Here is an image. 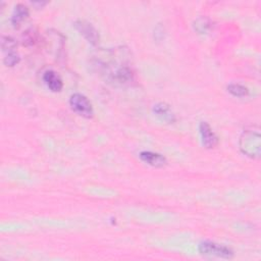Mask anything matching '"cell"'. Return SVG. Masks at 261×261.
Instances as JSON below:
<instances>
[{
	"label": "cell",
	"instance_id": "obj_1",
	"mask_svg": "<svg viewBox=\"0 0 261 261\" xmlns=\"http://www.w3.org/2000/svg\"><path fill=\"white\" fill-rule=\"evenodd\" d=\"M240 150L250 158H259L261 153V136L258 128L246 129L240 137Z\"/></svg>",
	"mask_w": 261,
	"mask_h": 261
},
{
	"label": "cell",
	"instance_id": "obj_2",
	"mask_svg": "<svg viewBox=\"0 0 261 261\" xmlns=\"http://www.w3.org/2000/svg\"><path fill=\"white\" fill-rule=\"evenodd\" d=\"M198 251L201 255L206 257H217L223 259H231L234 257V251L232 249L211 241L201 242L198 246Z\"/></svg>",
	"mask_w": 261,
	"mask_h": 261
},
{
	"label": "cell",
	"instance_id": "obj_3",
	"mask_svg": "<svg viewBox=\"0 0 261 261\" xmlns=\"http://www.w3.org/2000/svg\"><path fill=\"white\" fill-rule=\"evenodd\" d=\"M69 105L76 114H78L83 118L91 119L94 115V110L91 102L83 94H80V93L72 94L69 98Z\"/></svg>",
	"mask_w": 261,
	"mask_h": 261
},
{
	"label": "cell",
	"instance_id": "obj_4",
	"mask_svg": "<svg viewBox=\"0 0 261 261\" xmlns=\"http://www.w3.org/2000/svg\"><path fill=\"white\" fill-rule=\"evenodd\" d=\"M73 26L79 31V33L90 44H92L93 46L98 45L100 40L99 33L91 23L84 20H78L74 22Z\"/></svg>",
	"mask_w": 261,
	"mask_h": 261
},
{
	"label": "cell",
	"instance_id": "obj_5",
	"mask_svg": "<svg viewBox=\"0 0 261 261\" xmlns=\"http://www.w3.org/2000/svg\"><path fill=\"white\" fill-rule=\"evenodd\" d=\"M202 144L207 149H212L218 144V138L206 122H202L199 126Z\"/></svg>",
	"mask_w": 261,
	"mask_h": 261
},
{
	"label": "cell",
	"instance_id": "obj_6",
	"mask_svg": "<svg viewBox=\"0 0 261 261\" xmlns=\"http://www.w3.org/2000/svg\"><path fill=\"white\" fill-rule=\"evenodd\" d=\"M154 115L162 122L166 124H173L176 122V115L173 114L168 104L159 102L153 106Z\"/></svg>",
	"mask_w": 261,
	"mask_h": 261
},
{
	"label": "cell",
	"instance_id": "obj_7",
	"mask_svg": "<svg viewBox=\"0 0 261 261\" xmlns=\"http://www.w3.org/2000/svg\"><path fill=\"white\" fill-rule=\"evenodd\" d=\"M43 81L50 91L60 92L62 90V80L54 70H47L43 74Z\"/></svg>",
	"mask_w": 261,
	"mask_h": 261
},
{
	"label": "cell",
	"instance_id": "obj_8",
	"mask_svg": "<svg viewBox=\"0 0 261 261\" xmlns=\"http://www.w3.org/2000/svg\"><path fill=\"white\" fill-rule=\"evenodd\" d=\"M139 156L142 161L153 167H162L167 162L166 158L163 155L151 151H142Z\"/></svg>",
	"mask_w": 261,
	"mask_h": 261
},
{
	"label": "cell",
	"instance_id": "obj_9",
	"mask_svg": "<svg viewBox=\"0 0 261 261\" xmlns=\"http://www.w3.org/2000/svg\"><path fill=\"white\" fill-rule=\"evenodd\" d=\"M29 16V10L27 7H25L24 5L20 4L18 6H16L12 18H11V22L13 24L14 27H18L20 26V24L25 21Z\"/></svg>",
	"mask_w": 261,
	"mask_h": 261
},
{
	"label": "cell",
	"instance_id": "obj_10",
	"mask_svg": "<svg viewBox=\"0 0 261 261\" xmlns=\"http://www.w3.org/2000/svg\"><path fill=\"white\" fill-rule=\"evenodd\" d=\"M227 89L235 97H245L249 94V90L247 87L241 84H230L228 85Z\"/></svg>",
	"mask_w": 261,
	"mask_h": 261
},
{
	"label": "cell",
	"instance_id": "obj_11",
	"mask_svg": "<svg viewBox=\"0 0 261 261\" xmlns=\"http://www.w3.org/2000/svg\"><path fill=\"white\" fill-rule=\"evenodd\" d=\"M194 29L199 34H206L211 29V22L205 18H199L194 22Z\"/></svg>",
	"mask_w": 261,
	"mask_h": 261
},
{
	"label": "cell",
	"instance_id": "obj_12",
	"mask_svg": "<svg viewBox=\"0 0 261 261\" xmlns=\"http://www.w3.org/2000/svg\"><path fill=\"white\" fill-rule=\"evenodd\" d=\"M2 45H3V49L4 51H8V52H12L15 51V48L17 46L16 41L11 38V37H3V41H2Z\"/></svg>",
	"mask_w": 261,
	"mask_h": 261
},
{
	"label": "cell",
	"instance_id": "obj_13",
	"mask_svg": "<svg viewBox=\"0 0 261 261\" xmlns=\"http://www.w3.org/2000/svg\"><path fill=\"white\" fill-rule=\"evenodd\" d=\"M19 61H20V56L16 51L9 52L4 60L5 64L8 66H15L17 63H19Z\"/></svg>",
	"mask_w": 261,
	"mask_h": 261
},
{
	"label": "cell",
	"instance_id": "obj_14",
	"mask_svg": "<svg viewBox=\"0 0 261 261\" xmlns=\"http://www.w3.org/2000/svg\"><path fill=\"white\" fill-rule=\"evenodd\" d=\"M36 41V34L33 31H28L23 36V43L25 45H33Z\"/></svg>",
	"mask_w": 261,
	"mask_h": 261
}]
</instances>
